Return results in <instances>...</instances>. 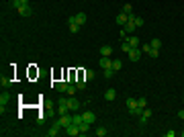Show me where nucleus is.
Instances as JSON below:
<instances>
[{"instance_id": "c85d7f7f", "label": "nucleus", "mask_w": 184, "mask_h": 137, "mask_svg": "<svg viewBox=\"0 0 184 137\" xmlns=\"http://www.w3.org/2000/svg\"><path fill=\"white\" fill-rule=\"evenodd\" d=\"M123 13L125 14H133V6H131V4H123Z\"/></svg>"}, {"instance_id": "5701e85b", "label": "nucleus", "mask_w": 184, "mask_h": 137, "mask_svg": "<svg viewBox=\"0 0 184 137\" xmlns=\"http://www.w3.org/2000/svg\"><path fill=\"white\" fill-rule=\"evenodd\" d=\"M113 53V47H110V45H102L100 47V55H110Z\"/></svg>"}, {"instance_id": "9b49d317", "label": "nucleus", "mask_w": 184, "mask_h": 137, "mask_svg": "<svg viewBox=\"0 0 184 137\" xmlns=\"http://www.w3.org/2000/svg\"><path fill=\"white\" fill-rule=\"evenodd\" d=\"M53 86H55V90H57V92H68V86H70V84L63 82V80H60V82H55Z\"/></svg>"}, {"instance_id": "6e6552de", "label": "nucleus", "mask_w": 184, "mask_h": 137, "mask_svg": "<svg viewBox=\"0 0 184 137\" xmlns=\"http://www.w3.org/2000/svg\"><path fill=\"white\" fill-rule=\"evenodd\" d=\"M141 51H145V53L150 55V57H157V55H160V49H153L151 45H143Z\"/></svg>"}, {"instance_id": "dca6fc26", "label": "nucleus", "mask_w": 184, "mask_h": 137, "mask_svg": "<svg viewBox=\"0 0 184 137\" xmlns=\"http://www.w3.org/2000/svg\"><path fill=\"white\" fill-rule=\"evenodd\" d=\"M127 21H129V14H125V13H121L119 16H117V25H121V27H125Z\"/></svg>"}, {"instance_id": "f257e3e1", "label": "nucleus", "mask_w": 184, "mask_h": 137, "mask_svg": "<svg viewBox=\"0 0 184 137\" xmlns=\"http://www.w3.org/2000/svg\"><path fill=\"white\" fill-rule=\"evenodd\" d=\"M10 8H16L20 16H31L33 14V6L31 4H19L16 0H10Z\"/></svg>"}, {"instance_id": "f03ea898", "label": "nucleus", "mask_w": 184, "mask_h": 137, "mask_svg": "<svg viewBox=\"0 0 184 137\" xmlns=\"http://www.w3.org/2000/svg\"><path fill=\"white\" fill-rule=\"evenodd\" d=\"M57 121H60V125L66 129V127H70V125L74 123V117H70V113H68V115H60V119H57Z\"/></svg>"}, {"instance_id": "a211bd4d", "label": "nucleus", "mask_w": 184, "mask_h": 137, "mask_svg": "<svg viewBox=\"0 0 184 137\" xmlns=\"http://www.w3.org/2000/svg\"><path fill=\"white\" fill-rule=\"evenodd\" d=\"M125 41L129 43L131 47H139V39H137L135 35H133V37H127V39H125Z\"/></svg>"}, {"instance_id": "ddd939ff", "label": "nucleus", "mask_w": 184, "mask_h": 137, "mask_svg": "<svg viewBox=\"0 0 184 137\" xmlns=\"http://www.w3.org/2000/svg\"><path fill=\"white\" fill-rule=\"evenodd\" d=\"M60 129H61L60 121H55V123H53V127H51V129L47 131V135H49V137H55V135H57V133H60Z\"/></svg>"}, {"instance_id": "7c9ffc66", "label": "nucleus", "mask_w": 184, "mask_h": 137, "mask_svg": "<svg viewBox=\"0 0 184 137\" xmlns=\"http://www.w3.org/2000/svg\"><path fill=\"white\" fill-rule=\"evenodd\" d=\"M76 90H78V86H74V84H70V86H68V92H66V94L74 96V94H76Z\"/></svg>"}, {"instance_id": "20e7f679", "label": "nucleus", "mask_w": 184, "mask_h": 137, "mask_svg": "<svg viewBox=\"0 0 184 137\" xmlns=\"http://www.w3.org/2000/svg\"><path fill=\"white\" fill-rule=\"evenodd\" d=\"M57 110H60V115H68V113H70L68 98H60V103H57Z\"/></svg>"}, {"instance_id": "4468645a", "label": "nucleus", "mask_w": 184, "mask_h": 137, "mask_svg": "<svg viewBox=\"0 0 184 137\" xmlns=\"http://www.w3.org/2000/svg\"><path fill=\"white\" fill-rule=\"evenodd\" d=\"M115 98H117V90L115 88H109L106 92H104V100H109L110 103V100H115Z\"/></svg>"}, {"instance_id": "2eb2a0df", "label": "nucleus", "mask_w": 184, "mask_h": 137, "mask_svg": "<svg viewBox=\"0 0 184 137\" xmlns=\"http://www.w3.org/2000/svg\"><path fill=\"white\" fill-rule=\"evenodd\" d=\"M8 103H10V94L2 90V94H0V106H6Z\"/></svg>"}, {"instance_id": "c9c22d12", "label": "nucleus", "mask_w": 184, "mask_h": 137, "mask_svg": "<svg viewBox=\"0 0 184 137\" xmlns=\"http://www.w3.org/2000/svg\"><path fill=\"white\" fill-rule=\"evenodd\" d=\"M180 135H182V137H184V131H180Z\"/></svg>"}, {"instance_id": "f704fd0d", "label": "nucleus", "mask_w": 184, "mask_h": 137, "mask_svg": "<svg viewBox=\"0 0 184 137\" xmlns=\"http://www.w3.org/2000/svg\"><path fill=\"white\" fill-rule=\"evenodd\" d=\"M178 117H180V119H182V121H184V109L180 110V113H178Z\"/></svg>"}, {"instance_id": "bb28decb", "label": "nucleus", "mask_w": 184, "mask_h": 137, "mask_svg": "<svg viewBox=\"0 0 184 137\" xmlns=\"http://www.w3.org/2000/svg\"><path fill=\"white\" fill-rule=\"evenodd\" d=\"M76 86H78V90H86V80H84V78H80V80L76 82Z\"/></svg>"}, {"instance_id": "423d86ee", "label": "nucleus", "mask_w": 184, "mask_h": 137, "mask_svg": "<svg viewBox=\"0 0 184 137\" xmlns=\"http://www.w3.org/2000/svg\"><path fill=\"white\" fill-rule=\"evenodd\" d=\"M66 133H68V137H76V135H82L80 133V127L76 123H72L70 127H66Z\"/></svg>"}, {"instance_id": "b1692460", "label": "nucleus", "mask_w": 184, "mask_h": 137, "mask_svg": "<svg viewBox=\"0 0 184 137\" xmlns=\"http://www.w3.org/2000/svg\"><path fill=\"white\" fill-rule=\"evenodd\" d=\"M102 74H104V78H106V80H110V78L115 76V70H113V68H106V70H102Z\"/></svg>"}, {"instance_id": "aec40b11", "label": "nucleus", "mask_w": 184, "mask_h": 137, "mask_svg": "<svg viewBox=\"0 0 184 137\" xmlns=\"http://www.w3.org/2000/svg\"><path fill=\"white\" fill-rule=\"evenodd\" d=\"M135 27H137V25H135V23H133V21H127V23H125V27H123V29H125L127 33H133V31H135Z\"/></svg>"}, {"instance_id": "72a5a7b5", "label": "nucleus", "mask_w": 184, "mask_h": 137, "mask_svg": "<svg viewBox=\"0 0 184 137\" xmlns=\"http://www.w3.org/2000/svg\"><path fill=\"white\" fill-rule=\"evenodd\" d=\"M19 4H31V0H16Z\"/></svg>"}, {"instance_id": "cd10ccee", "label": "nucleus", "mask_w": 184, "mask_h": 137, "mask_svg": "<svg viewBox=\"0 0 184 137\" xmlns=\"http://www.w3.org/2000/svg\"><path fill=\"white\" fill-rule=\"evenodd\" d=\"M94 133H96V137H104V135H106V133H109V131L104 129V127H98V129H96Z\"/></svg>"}, {"instance_id": "412c9836", "label": "nucleus", "mask_w": 184, "mask_h": 137, "mask_svg": "<svg viewBox=\"0 0 184 137\" xmlns=\"http://www.w3.org/2000/svg\"><path fill=\"white\" fill-rule=\"evenodd\" d=\"M78 127H80V133H82V135H86V131H90V123H86V121H82Z\"/></svg>"}, {"instance_id": "c756f323", "label": "nucleus", "mask_w": 184, "mask_h": 137, "mask_svg": "<svg viewBox=\"0 0 184 137\" xmlns=\"http://www.w3.org/2000/svg\"><path fill=\"white\" fill-rule=\"evenodd\" d=\"M131 49H133V47H131L129 43H127V41H123V45H121V51H125V53H129Z\"/></svg>"}, {"instance_id": "393cba45", "label": "nucleus", "mask_w": 184, "mask_h": 137, "mask_svg": "<svg viewBox=\"0 0 184 137\" xmlns=\"http://www.w3.org/2000/svg\"><path fill=\"white\" fill-rule=\"evenodd\" d=\"M110 68L115 70V72H119V70L123 68V62H121V59H113V66H110Z\"/></svg>"}, {"instance_id": "f3484780", "label": "nucleus", "mask_w": 184, "mask_h": 137, "mask_svg": "<svg viewBox=\"0 0 184 137\" xmlns=\"http://www.w3.org/2000/svg\"><path fill=\"white\" fill-rule=\"evenodd\" d=\"M127 109H129V113L133 115V110L137 109V100L135 98H127Z\"/></svg>"}, {"instance_id": "2f4dec72", "label": "nucleus", "mask_w": 184, "mask_h": 137, "mask_svg": "<svg viewBox=\"0 0 184 137\" xmlns=\"http://www.w3.org/2000/svg\"><path fill=\"white\" fill-rule=\"evenodd\" d=\"M82 121H84V119H82V115H74V123L76 125H80Z\"/></svg>"}, {"instance_id": "9d476101", "label": "nucleus", "mask_w": 184, "mask_h": 137, "mask_svg": "<svg viewBox=\"0 0 184 137\" xmlns=\"http://www.w3.org/2000/svg\"><path fill=\"white\" fill-rule=\"evenodd\" d=\"M68 27H70L72 33H78V31H80V25L76 23V16H70V19H68Z\"/></svg>"}, {"instance_id": "6ab92c4d", "label": "nucleus", "mask_w": 184, "mask_h": 137, "mask_svg": "<svg viewBox=\"0 0 184 137\" xmlns=\"http://www.w3.org/2000/svg\"><path fill=\"white\" fill-rule=\"evenodd\" d=\"M76 23L82 27V25L86 23V13H78V14H76Z\"/></svg>"}, {"instance_id": "473e14b6", "label": "nucleus", "mask_w": 184, "mask_h": 137, "mask_svg": "<svg viewBox=\"0 0 184 137\" xmlns=\"http://www.w3.org/2000/svg\"><path fill=\"white\" fill-rule=\"evenodd\" d=\"M119 35H121V39H123V41H125V39H127V37H129V33H127V31H125V29H123V31H121V33H119Z\"/></svg>"}, {"instance_id": "e433bc0d", "label": "nucleus", "mask_w": 184, "mask_h": 137, "mask_svg": "<svg viewBox=\"0 0 184 137\" xmlns=\"http://www.w3.org/2000/svg\"><path fill=\"white\" fill-rule=\"evenodd\" d=\"M182 100H184V98H182Z\"/></svg>"}, {"instance_id": "4be33fe9", "label": "nucleus", "mask_w": 184, "mask_h": 137, "mask_svg": "<svg viewBox=\"0 0 184 137\" xmlns=\"http://www.w3.org/2000/svg\"><path fill=\"white\" fill-rule=\"evenodd\" d=\"M82 78H84V80H92V78H94V70H84Z\"/></svg>"}, {"instance_id": "39448f33", "label": "nucleus", "mask_w": 184, "mask_h": 137, "mask_svg": "<svg viewBox=\"0 0 184 137\" xmlns=\"http://www.w3.org/2000/svg\"><path fill=\"white\" fill-rule=\"evenodd\" d=\"M127 55H129L131 62H139V59H141V47H133Z\"/></svg>"}, {"instance_id": "1a4fd4ad", "label": "nucleus", "mask_w": 184, "mask_h": 137, "mask_svg": "<svg viewBox=\"0 0 184 137\" xmlns=\"http://www.w3.org/2000/svg\"><path fill=\"white\" fill-rule=\"evenodd\" d=\"M82 119H84L86 123H90V125H92V123L96 121V115L92 113V110H84V113H82Z\"/></svg>"}, {"instance_id": "7ed1b4c3", "label": "nucleus", "mask_w": 184, "mask_h": 137, "mask_svg": "<svg viewBox=\"0 0 184 137\" xmlns=\"http://www.w3.org/2000/svg\"><path fill=\"white\" fill-rule=\"evenodd\" d=\"M68 109L76 113V110H80V109H82V103L78 100V98H72V96H70V98H68Z\"/></svg>"}, {"instance_id": "a878e982", "label": "nucleus", "mask_w": 184, "mask_h": 137, "mask_svg": "<svg viewBox=\"0 0 184 137\" xmlns=\"http://www.w3.org/2000/svg\"><path fill=\"white\" fill-rule=\"evenodd\" d=\"M150 45H151L153 49H160V47H162V39H151Z\"/></svg>"}, {"instance_id": "0eeeda50", "label": "nucleus", "mask_w": 184, "mask_h": 137, "mask_svg": "<svg viewBox=\"0 0 184 137\" xmlns=\"http://www.w3.org/2000/svg\"><path fill=\"white\" fill-rule=\"evenodd\" d=\"M102 70H106L113 66V59H110V55H100V63H98Z\"/></svg>"}, {"instance_id": "f8f14e48", "label": "nucleus", "mask_w": 184, "mask_h": 137, "mask_svg": "<svg viewBox=\"0 0 184 137\" xmlns=\"http://www.w3.org/2000/svg\"><path fill=\"white\" fill-rule=\"evenodd\" d=\"M0 84H2V88H10V86H13V78L2 74V78H0Z\"/></svg>"}]
</instances>
